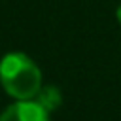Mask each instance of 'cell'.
I'll return each mask as SVG.
<instances>
[{"mask_svg": "<svg viewBox=\"0 0 121 121\" xmlns=\"http://www.w3.org/2000/svg\"><path fill=\"white\" fill-rule=\"evenodd\" d=\"M0 81L11 96L21 100L34 98L42 89V74L38 66L23 53H9L2 59Z\"/></svg>", "mask_w": 121, "mask_h": 121, "instance_id": "obj_1", "label": "cell"}, {"mask_svg": "<svg viewBox=\"0 0 121 121\" xmlns=\"http://www.w3.org/2000/svg\"><path fill=\"white\" fill-rule=\"evenodd\" d=\"M0 121H49V117L47 110H43L36 100H21L4 112Z\"/></svg>", "mask_w": 121, "mask_h": 121, "instance_id": "obj_2", "label": "cell"}, {"mask_svg": "<svg viewBox=\"0 0 121 121\" xmlns=\"http://www.w3.org/2000/svg\"><path fill=\"white\" fill-rule=\"evenodd\" d=\"M36 102H38L43 110L51 112V110L59 108V104H60V93H59V89H55V87H43V89L38 91Z\"/></svg>", "mask_w": 121, "mask_h": 121, "instance_id": "obj_3", "label": "cell"}, {"mask_svg": "<svg viewBox=\"0 0 121 121\" xmlns=\"http://www.w3.org/2000/svg\"><path fill=\"white\" fill-rule=\"evenodd\" d=\"M117 19H119V23H121V6L117 8Z\"/></svg>", "mask_w": 121, "mask_h": 121, "instance_id": "obj_4", "label": "cell"}]
</instances>
